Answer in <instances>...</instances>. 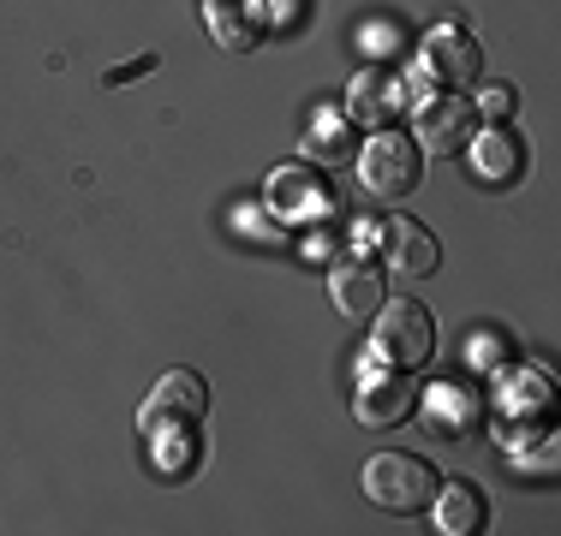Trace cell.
I'll list each match as a JSON object with an SVG mask.
<instances>
[{
	"label": "cell",
	"instance_id": "1",
	"mask_svg": "<svg viewBox=\"0 0 561 536\" xmlns=\"http://www.w3.org/2000/svg\"><path fill=\"white\" fill-rule=\"evenodd\" d=\"M365 494L394 518H419V513H431L436 471L419 453H377V459L365 465Z\"/></svg>",
	"mask_w": 561,
	"mask_h": 536
},
{
	"label": "cell",
	"instance_id": "2",
	"mask_svg": "<svg viewBox=\"0 0 561 536\" xmlns=\"http://www.w3.org/2000/svg\"><path fill=\"white\" fill-rule=\"evenodd\" d=\"M370 322H377L370 346H377L382 364H400V370L431 364V352H436V322H431V311H424L419 299H382Z\"/></svg>",
	"mask_w": 561,
	"mask_h": 536
},
{
	"label": "cell",
	"instance_id": "3",
	"mask_svg": "<svg viewBox=\"0 0 561 536\" xmlns=\"http://www.w3.org/2000/svg\"><path fill=\"white\" fill-rule=\"evenodd\" d=\"M209 411V382L197 370H168L162 382H156V394L144 399L138 423L150 441H168V435H192L197 423H204Z\"/></svg>",
	"mask_w": 561,
	"mask_h": 536
},
{
	"label": "cell",
	"instance_id": "4",
	"mask_svg": "<svg viewBox=\"0 0 561 536\" xmlns=\"http://www.w3.org/2000/svg\"><path fill=\"white\" fill-rule=\"evenodd\" d=\"M419 167H424V150L412 138H400V131H389V126H382L377 138L365 143V155H358V179H365V191L382 197V203L419 191Z\"/></svg>",
	"mask_w": 561,
	"mask_h": 536
},
{
	"label": "cell",
	"instance_id": "5",
	"mask_svg": "<svg viewBox=\"0 0 561 536\" xmlns=\"http://www.w3.org/2000/svg\"><path fill=\"white\" fill-rule=\"evenodd\" d=\"M460 155H466V167H472V179L490 185V191H507V185H519V179H526V167H531L526 138H514L507 126H496V131H472V143H466Z\"/></svg>",
	"mask_w": 561,
	"mask_h": 536
},
{
	"label": "cell",
	"instance_id": "6",
	"mask_svg": "<svg viewBox=\"0 0 561 536\" xmlns=\"http://www.w3.org/2000/svg\"><path fill=\"white\" fill-rule=\"evenodd\" d=\"M377 238H382V268H389L394 280H424V275H436V263H443L431 226L412 221V214H394Z\"/></svg>",
	"mask_w": 561,
	"mask_h": 536
},
{
	"label": "cell",
	"instance_id": "7",
	"mask_svg": "<svg viewBox=\"0 0 561 536\" xmlns=\"http://www.w3.org/2000/svg\"><path fill=\"white\" fill-rule=\"evenodd\" d=\"M472 131H478V107L466 102V96H431L419 107V150H431V155H460L466 143H472Z\"/></svg>",
	"mask_w": 561,
	"mask_h": 536
},
{
	"label": "cell",
	"instance_id": "8",
	"mask_svg": "<svg viewBox=\"0 0 561 536\" xmlns=\"http://www.w3.org/2000/svg\"><path fill=\"white\" fill-rule=\"evenodd\" d=\"M478 66H484V48H478L466 31H454V24L424 43V78H431V84H443V90L478 84Z\"/></svg>",
	"mask_w": 561,
	"mask_h": 536
},
{
	"label": "cell",
	"instance_id": "9",
	"mask_svg": "<svg viewBox=\"0 0 561 536\" xmlns=\"http://www.w3.org/2000/svg\"><path fill=\"white\" fill-rule=\"evenodd\" d=\"M412 411H419V387H412L407 375H370L353 394V418L370 423V429H394V423H407Z\"/></svg>",
	"mask_w": 561,
	"mask_h": 536
},
{
	"label": "cell",
	"instance_id": "10",
	"mask_svg": "<svg viewBox=\"0 0 561 536\" xmlns=\"http://www.w3.org/2000/svg\"><path fill=\"white\" fill-rule=\"evenodd\" d=\"M400 107H407V90H400V78L382 72V66H365V72L346 84V114H353L358 126H370V131H382Z\"/></svg>",
	"mask_w": 561,
	"mask_h": 536
},
{
	"label": "cell",
	"instance_id": "11",
	"mask_svg": "<svg viewBox=\"0 0 561 536\" xmlns=\"http://www.w3.org/2000/svg\"><path fill=\"white\" fill-rule=\"evenodd\" d=\"M270 209L287 214V221H317V214H329V191L311 167H275L270 173Z\"/></svg>",
	"mask_w": 561,
	"mask_h": 536
},
{
	"label": "cell",
	"instance_id": "12",
	"mask_svg": "<svg viewBox=\"0 0 561 536\" xmlns=\"http://www.w3.org/2000/svg\"><path fill=\"white\" fill-rule=\"evenodd\" d=\"M424 423H431L443 441H460V435H472V429L484 423V406H478L472 387H460V382H436V387H431V399H424Z\"/></svg>",
	"mask_w": 561,
	"mask_h": 536
},
{
	"label": "cell",
	"instance_id": "13",
	"mask_svg": "<svg viewBox=\"0 0 561 536\" xmlns=\"http://www.w3.org/2000/svg\"><path fill=\"white\" fill-rule=\"evenodd\" d=\"M329 299H335V311L346 322H370L377 304H382V275L365 268V263H341L335 280H329Z\"/></svg>",
	"mask_w": 561,
	"mask_h": 536
},
{
	"label": "cell",
	"instance_id": "14",
	"mask_svg": "<svg viewBox=\"0 0 561 536\" xmlns=\"http://www.w3.org/2000/svg\"><path fill=\"white\" fill-rule=\"evenodd\" d=\"M436 531H448V536H472V531H484V518H490V501L472 489V482H436Z\"/></svg>",
	"mask_w": 561,
	"mask_h": 536
},
{
	"label": "cell",
	"instance_id": "15",
	"mask_svg": "<svg viewBox=\"0 0 561 536\" xmlns=\"http://www.w3.org/2000/svg\"><path fill=\"white\" fill-rule=\"evenodd\" d=\"M209 31H216L221 48L245 54L263 43V7L257 0H209Z\"/></svg>",
	"mask_w": 561,
	"mask_h": 536
},
{
	"label": "cell",
	"instance_id": "16",
	"mask_svg": "<svg viewBox=\"0 0 561 536\" xmlns=\"http://www.w3.org/2000/svg\"><path fill=\"white\" fill-rule=\"evenodd\" d=\"M311 155L317 161H335V167H341V161L346 155H353V138H346V126H341V119H317V131H311Z\"/></svg>",
	"mask_w": 561,
	"mask_h": 536
},
{
	"label": "cell",
	"instance_id": "17",
	"mask_svg": "<svg viewBox=\"0 0 561 536\" xmlns=\"http://www.w3.org/2000/svg\"><path fill=\"white\" fill-rule=\"evenodd\" d=\"M519 471H543V477L556 471V435H550V429L538 435V447H531V453H519Z\"/></svg>",
	"mask_w": 561,
	"mask_h": 536
},
{
	"label": "cell",
	"instance_id": "18",
	"mask_svg": "<svg viewBox=\"0 0 561 536\" xmlns=\"http://www.w3.org/2000/svg\"><path fill=\"white\" fill-rule=\"evenodd\" d=\"M472 107H484L490 119H507V114H514V90H507V84H484Z\"/></svg>",
	"mask_w": 561,
	"mask_h": 536
},
{
	"label": "cell",
	"instance_id": "19",
	"mask_svg": "<svg viewBox=\"0 0 561 536\" xmlns=\"http://www.w3.org/2000/svg\"><path fill=\"white\" fill-rule=\"evenodd\" d=\"M144 72H156V54H144V60L114 66V72H108V84H126V78H144Z\"/></svg>",
	"mask_w": 561,
	"mask_h": 536
},
{
	"label": "cell",
	"instance_id": "20",
	"mask_svg": "<svg viewBox=\"0 0 561 536\" xmlns=\"http://www.w3.org/2000/svg\"><path fill=\"white\" fill-rule=\"evenodd\" d=\"M466 358H472V364H496L502 346H496V340H472V346H466Z\"/></svg>",
	"mask_w": 561,
	"mask_h": 536
}]
</instances>
